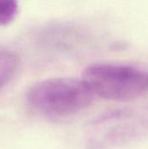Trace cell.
<instances>
[{"label":"cell","instance_id":"6da1fadb","mask_svg":"<svg viewBox=\"0 0 148 149\" xmlns=\"http://www.w3.org/2000/svg\"><path fill=\"white\" fill-rule=\"evenodd\" d=\"M26 100L29 107L42 116L65 118L89 107L93 95L82 79L51 78L31 86Z\"/></svg>","mask_w":148,"mask_h":149},{"label":"cell","instance_id":"7a4b0ae2","mask_svg":"<svg viewBox=\"0 0 148 149\" xmlns=\"http://www.w3.org/2000/svg\"><path fill=\"white\" fill-rule=\"evenodd\" d=\"M82 81L92 93L104 100L129 101L148 91V75L130 65L96 64L85 68Z\"/></svg>","mask_w":148,"mask_h":149},{"label":"cell","instance_id":"3957f363","mask_svg":"<svg viewBox=\"0 0 148 149\" xmlns=\"http://www.w3.org/2000/svg\"><path fill=\"white\" fill-rule=\"evenodd\" d=\"M18 64L19 60L15 52L6 49H0V90L16 74Z\"/></svg>","mask_w":148,"mask_h":149},{"label":"cell","instance_id":"277c9868","mask_svg":"<svg viewBox=\"0 0 148 149\" xmlns=\"http://www.w3.org/2000/svg\"><path fill=\"white\" fill-rule=\"evenodd\" d=\"M18 12L17 2L13 0H0V25L11 23Z\"/></svg>","mask_w":148,"mask_h":149}]
</instances>
